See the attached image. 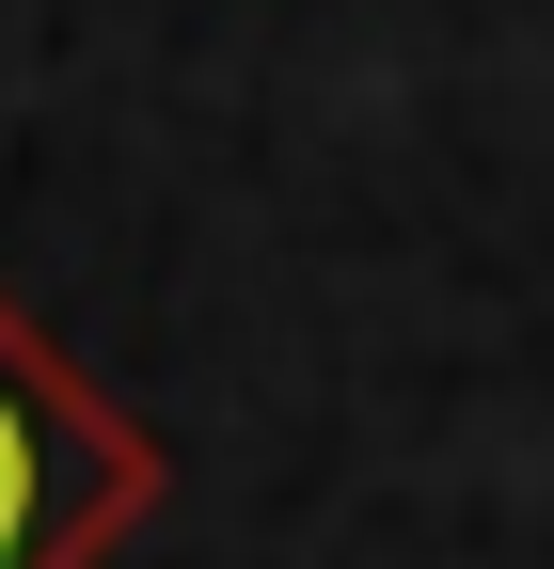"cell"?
Wrapping results in <instances>:
<instances>
[{
  "label": "cell",
  "instance_id": "1",
  "mask_svg": "<svg viewBox=\"0 0 554 569\" xmlns=\"http://www.w3.org/2000/svg\"><path fill=\"white\" fill-rule=\"evenodd\" d=\"M159 507V443L0 301V569H96Z\"/></svg>",
  "mask_w": 554,
  "mask_h": 569
}]
</instances>
